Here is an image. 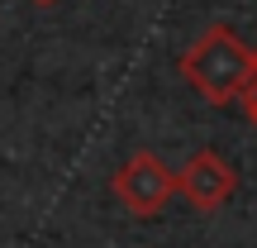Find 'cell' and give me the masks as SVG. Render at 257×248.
I'll return each mask as SVG.
<instances>
[{
	"instance_id": "3",
	"label": "cell",
	"mask_w": 257,
	"mask_h": 248,
	"mask_svg": "<svg viewBox=\"0 0 257 248\" xmlns=\"http://www.w3.org/2000/svg\"><path fill=\"white\" fill-rule=\"evenodd\" d=\"M176 191H181L200 215H214L219 205H229L233 191H238V172H233V162L224 153L200 148V153L176 172Z\"/></svg>"
},
{
	"instance_id": "5",
	"label": "cell",
	"mask_w": 257,
	"mask_h": 248,
	"mask_svg": "<svg viewBox=\"0 0 257 248\" xmlns=\"http://www.w3.org/2000/svg\"><path fill=\"white\" fill-rule=\"evenodd\" d=\"M34 5H57V0H34Z\"/></svg>"
},
{
	"instance_id": "1",
	"label": "cell",
	"mask_w": 257,
	"mask_h": 248,
	"mask_svg": "<svg viewBox=\"0 0 257 248\" xmlns=\"http://www.w3.org/2000/svg\"><path fill=\"white\" fill-rule=\"evenodd\" d=\"M181 76L195 86V96L210 105H233L257 76V53L233 34L229 24H210L181 57H176Z\"/></svg>"
},
{
	"instance_id": "4",
	"label": "cell",
	"mask_w": 257,
	"mask_h": 248,
	"mask_svg": "<svg viewBox=\"0 0 257 248\" xmlns=\"http://www.w3.org/2000/svg\"><path fill=\"white\" fill-rule=\"evenodd\" d=\"M243 110H248V120L257 124V76H252V86L243 91Z\"/></svg>"
},
{
	"instance_id": "2",
	"label": "cell",
	"mask_w": 257,
	"mask_h": 248,
	"mask_svg": "<svg viewBox=\"0 0 257 248\" xmlns=\"http://www.w3.org/2000/svg\"><path fill=\"white\" fill-rule=\"evenodd\" d=\"M110 191H114V201H119L134 220H153V215H162L167 201L176 196V172L157 153L138 148L128 162H119V172L110 177Z\"/></svg>"
}]
</instances>
